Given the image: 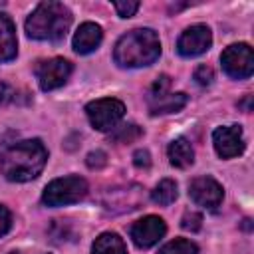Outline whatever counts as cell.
Masks as SVG:
<instances>
[{
  "mask_svg": "<svg viewBox=\"0 0 254 254\" xmlns=\"http://www.w3.org/2000/svg\"><path fill=\"white\" fill-rule=\"evenodd\" d=\"M212 145L220 159H232L244 151V133L240 125H222L212 133Z\"/></svg>",
  "mask_w": 254,
  "mask_h": 254,
  "instance_id": "ba28073f",
  "label": "cell"
},
{
  "mask_svg": "<svg viewBox=\"0 0 254 254\" xmlns=\"http://www.w3.org/2000/svg\"><path fill=\"white\" fill-rule=\"evenodd\" d=\"M103 40V30L95 22H83L73 34V50L77 54H91L99 48Z\"/></svg>",
  "mask_w": 254,
  "mask_h": 254,
  "instance_id": "7c38bea8",
  "label": "cell"
},
{
  "mask_svg": "<svg viewBox=\"0 0 254 254\" xmlns=\"http://www.w3.org/2000/svg\"><path fill=\"white\" fill-rule=\"evenodd\" d=\"M179 196V190H177V183L173 179H163L159 181V185L151 190V198L153 202L161 204V206H167L171 202H175Z\"/></svg>",
  "mask_w": 254,
  "mask_h": 254,
  "instance_id": "e0dca14e",
  "label": "cell"
},
{
  "mask_svg": "<svg viewBox=\"0 0 254 254\" xmlns=\"http://www.w3.org/2000/svg\"><path fill=\"white\" fill-rule=\"evenodd\" d=\"M71 64L64 58H50V60H42L36 64V79L40 83V87L44 91H52L62 87L69 75H71Z\"/></svg>",
  "mask_w": 254,
  "mask_h": 254,
  "instance_id": "52a82bcc",
  "label": "cell"
},
{
  "mask_svg": "<svg viewBox=\"0 0 254 254\" xmlns=\"http://www.w3.org/2000/svg\"><path fill=\"white\" fill-rule=\"evenodd\" d=\"M133 163H135L137 169H149V167H151V155H149V151H147V149H139V151H135V155H133Z\"/></svg>",
  "mask_w": 254,
  "mask_h": 254,
  "instance_id": "d4e9b609",
  "label": "cell"
},
{
  "mask_svg": "<svg viewBox=\"0 0 254 254\" xmlns=\"http://www.w3.org/2000/svg\"><path fill=\"white\" fill-rule=\"evenodd\" d=\"M161 56V42L155 30L135 28L123 34L113 50V60L119 67H145Z\"/></svg>",
  "mask_w": 254,
  "mask_h": 254,
  "instance_id": "7a4b0ae2",
  "label": "cell"
},
{
  "mask_svg": "<svg viewBox=\"0 0 254 254\" xmlns=\"http://www.w3.org/2000/svg\"><path fill=\"white\" fill-rule=\"evenodd\" d=\"M107 163V155L103 151H91L87 155V167L89 169H101Z\"/></svg>",
  "mask_w": 254,
  "mask_h": 254,
  "instance_id": "cb8c5ba5",
  "label": "cell"
},
{
  "mask_svg": "<svg viewBox=\"0 0 254 254\" xmlns=\"http://www.w3.org/2000/svg\"><path fill=\"white\" fill-rule=\"evenodd\" d=\"M159 254H198V246L192 240L187 238H175L171 242H167Z\"/></svg>",
  "mask_w": 254,
  "mask_h": 254,
  "instance_id": "ac0fdd59",
  "label": "cell"
},
{
  "mask_svg": "<svg viewBox=\"0 0 254 254\" xmlns=\"http://www.w3.org/2000/svg\"><path fill=\"white\" fill-rule=\"evenodd\" d=\"M189 196L192 198L194 204L204 206V208H216L222 202L224 190L220 187V183L208 175L196 177L190 181L189 185Z\"/></svg>",
  "mask_w": 254,
  "mask_h": 254,
  "instance_id": "30bf717a",
  "label": "cell"
},
{
  "mask_svg": "<svg viewBox=\"0 0 254 254\" xmlns=\"http://www.w3.org/2000/svg\"><path fill=\"white\" fill-rule=\"evenodd\" d=\"M181 226H183L185 230L196 232V230H200V226H202V216H200L198 212H194V210H187V212L183 214V218H181Z\"/></svg>",
  "mask_w": 254,
  "mask_h": 254,
  "instance_id": "44dd1931",
  "label": "cell"
},
{
  "mask_svg": "<svg viewBox=\"0 0 254 254\" xmlns=\"http://www.w3.org/2000/svg\"><path fill=\"white\" fill-rule=\"evenodd\" d=\"M18 54L16 26L8 14H0V62H10Z\"/></svg>",
  "mask_w": 254,
  "mask_h": 254,
  "instance_id": "5bb4252c",
  "label": "cell"
},
{
  "mask_svg": "<svg viewBox=\"0 0 254 254\" xmlns=\"http://www.w3.org/2000/svg\"><path fill=\"white\" fill-rule=\"evenodd\" d=\"M22 95L16 87H12L6 81H0V105H10V103H22Z\"/></svg>",
  "mask_w": 254,
  "mask_h": 254,
  "instance_id": "ffe728a7",
  "label": "cell"
},
{
  "mask_svg": "<svg viewBox=\"0 0 254 254\" xmlns=\"http://www.w3.org/2000/svg\"><path fill=\"white\" fill-rule=\"evenodd\" d=\"M167 155H169V163L179 169H187L194 163V149L187 137H177L175 141H171Z\"/></svg>",
  "mask_w": 254,
  "mask_h": 254,
  "instance_id": "9a60e30c",
  "label": "cell"
},
{
  "mask_svg": "<svg viewBox=\"0 0 254 254\" xmlns=\"http://www.w3.org/2000/svg\"><path fill=\"white\" fill-rule=\"evenodd\" d=\"M167 232V224L163 218L155 216V214H149L141 220H137L131 230H129V236L131 240L135 242V246L139 248H151L155 246Z\"/></svg>",
  "mask_w": 254,
  "mask_h": 254,
  "instance_id": "8fae6325",
  "label": "cell"
},
{
  "mask_svg": "<svg viewBox=\"0 0 254 254\" xmlns=\"http://www.w3.org/2000/svg\"><path fill=\"white\" fill-rule=\"evenodd\" d=\"M212 44V34L210 28L204 24H194L190 28H187L177 42V52L183 58H194L204 54Z\"/></svg>",
  "mask_w": 254,
  "mask_h": 254,
  "instance_id": "9c48e42d",
  "label": "cell"
},
{
  "mask_svg": "<svg viewBox=\"0 0 254 254\" xmlns=\"http://www.w3.org/2000/svg\"><path fill=\"white\" fill-rule=\"evenodd\" d=\"M87 190L89 187L83 177L67 175V177H60L48 183L44 189L42 200L46 206H65V204L79 202L87 194Z\"/></svg>",
  "mask_w": 254,
  "mask_h": 254,
  "instance_id": "277c9868",
  "label": "cell"
},
{
  "mask_svg": "<svg viewBox=\"0 0 254 254\" xmlns=\"http://www.w3.org/2000/svg\"><path fill=\"white\" fill-rule=\"evenodd\" d=\"M141 135H143L141 127H137V125L129 123V125H121V127H115V131H113L111 139H113L115 143H131V141L139 139Z\"/></svg>",
  "mask_w": 254,
  "mask_h": 254,
  "instance_id": "d6986e66",
  "label": "cell"
},
{
  "mask_svg": "<svg viewBox=\"0 0 254 254\" xmlns=\"http://www.w3.org/2000/svg\"><path fill=\"white\" fill-rule=\"evenodd\" d=\"M8 254H22V252H8Z\"/></svg>",
  "mask_w": 254,
  "mask_h": 254,
  "instance_id": "4316f807",
  "label": "cell"
},
{
  "mask_svg": "<svg viewBox=\"0 0 254 254\" xmlns=\"http://www.w3.org/2000/svg\"><path fill=\"white\" fill-rule=\"evenodd\" d=\"M220 64L226 75L234 79H246L254 71V54L248 44H232L228 46L222 56Z\"/></svg>",
  "mask_w": 254,
  "mask_h": 254,
  "instance_id": "8992f818",
  "label": "cell"
},
{
  "mask_svg": "<svg viewBox=\"0 0 254 254\" xmlns=\"http://www.w3.org/2000/svg\"><path fill=\"white\" fill-rule=\"evenodd\" d=\"M71 26V12L62 2H40L26 20V34L40 42H60Z\"/></svg>",
  "mask_w": 254,
  "mask_h": 254,
  "instance_id": "3957f363",
  "label": "cell"
},
{
  "mask_svg": "<svg viewBox=\"0 0 254 254\" xmlns=\"http://www.w3.org/2000/svg\"><path fill=\"white\" fill-rule=\"evenodd\" d=\"M91 254H127V246L119 234L103 232L95 238L91 246Z\"/></svg>",
  "mask_w": 254,
  "mask_h": 254,
  "instance_id": "2e32d148",
  "label": "cell"
},
{
  "mask_svg": "<svg viewBox=\"0 0 254 254\" xmlns=\"http://www.w3.org/2000/svg\"><path fill=\"white\" fill-rule=\"evenodd\" d=\"M85 113H87V119L93 129L111 131L123 119L125 105H123V101H119L115 97H101V99L89 101L85 105Z\"/></svg>",
  "mask_w": 254,
  "mask_h": 254,
  "instance_id": "5b68a950",
  "label": "cell"
},
{
  "mask_svg": "<svg viewBox=\"0 0 254 254\" xmlns=\"http://www.w3.org/2000/svg\"><path fill=\"white\" fill-rule=\"evenodd\" d=\"M189 101V95L183 93V91H177V93H163L159 97H153V99H147V105H149V111L151 115H165V113H177L181 111Z\"/></svg>",
  "mask_w": 254,
  "mask_h": 254,
  "instance_id": "4fadbf2b",
  "label": "cell"
},
{
  "mask_svg": "<svg viewBox=\"0 0 254 254\" xmlns=\"http://www.w3.org/2000/svg\"><path fill=\"white\" fill-rule=\"evenodd\" d=\"M212 79H214V71L208 67V65H198L196 69H194V81L198 83V85H210L212 83Z\"/></svg>",
  "mask_w": 254,
  "mask_h": 254,
  "instance_id": "603a6c76",
  "label": "cell"
},
{
  "mask_svg": "<svg viewBox=\"0 0 254 254\" xmlns=\"http://www.w3.org/2000/svg\"><path fill=\"white\" fill-rule=\"evenodd\" d=\"M10 228H12V214H10V210H8L4 204H0V238H2Z\"/></svg>",
  "mask_w": 254,
  "mask_h": 254,
  "instance_id": "484cf974",
  "label": "cell"
},
{
  "mask_svg": "<svg viewBox=\"0 0 254 254\" xmlns=\"http://www.w3.org/2000/svg\"><path fill=\"white\" fill-rule=\"evenodd\" d=\"M113 8H115L117 16H121V18H131V16L139 10V2H135V0H127V2H113Z\"/></svg>",
  "mask_w": 254,
  "mask_h": 254,
  "instance_id": "7402d4cb",
  "label": "cell"
},
{
  "mask_svg": "<svg viewBox=\"0 0 254 254\" xmlns=\"http://www.w3.org/2000/svg\"><path fill=\"white\" fill-rule=\"evenodd\" d=\"M48 161V151L40 139H24L8 145L0 153V173L12 183H28L36 179Z\"/></svg>",
  "mask_w": 254,
  "mask_h": 254,
  "instance_id": "6da1fadb",
  "label": "cell"
}]
</instances>
